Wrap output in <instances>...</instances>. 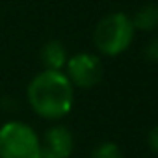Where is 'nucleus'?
Instances as JSON below:
<instances>
[{
  "mask_svg": "<svg viewBox=\"0 0 158 158\" xmlns=\"http://www.w3.org/2000/svg\"><path fill=\"white\" fill-rule=\"evenodd\" d=\"M28 104L43 119H61L74 104V88L63 71H41L37 73L26 89Z\"/></svg>",
  "mask_w": 158,
  "mask_h": 158,
  "instance_id": "obj_1",
  "label": "nucleus"
},
{
  "mask_svg": "<svg viewBox=\"0 0 158 158\" xmlns=\"http://www.w3.org/2000/svg\"><path fill=\"white\" fill-rule=\"evenodd\" d=\"M134 32L130 17L123 11H115L97 23L93 30V45L102 56L115 58L132 45Z\"/></svg>",
  "mask_w": 158,
  "mask_h": 158,
  "instance_id": "obj_2",
  "label": "nucleus"
},
{
  "mask_svg": "<svg viewBox=\"0 0 158 158\" xmlns=\"http://www.w3.org/2000/svg\"><path fill=\"white\" fill-rule=\"evenodd\" d=\"M0 158H39V138L23 121H8L0 127Z\"/></svg>",
  "mask_w": 158,
  "mask_h": 158,
  "instance_id": "obj_3",
  "label": "nucleus"
},
{
  "mask_svg": "<svg viewBox=\"0 0 158 158\" xmlns=\"http://www.w3.org/2000/svg\"><path fill=\"white\" fill-rule=\"evenodd\" d=\"M65 76L69 78L73 88L91 89L101 84L104 76V67L99 56L89 52H78L67 60Z\"/></svg>",
  "mask_w": 158,
  "mask_h": 158,
  "instance_id": "obj_4",
  "label": "nucleus"
},
{
  "mask_svg": "<svg viewBox=\"0 0 158 158\" xmlns=\"http://www.w3.org/2000/svg\"><path fill=\"white\" fill-rule=\"evenodd\" d=\"M73 149V132L63 125L50 127L39 139V158H69Z\"/></svg>",
  "mask_w": 158,
  "mask_h": 158,
  "instance_id": "obj_5",
  "label": "nucleus"
},
{
  "mask_svg": "<svg viewBox=\"0 0 158 158\" xmlns=\"http://www.w3.org/2000/svg\"><path fill=\"white\" fill-rule=\"evenodd\" d=\"M67 48L61 41L50 39L47 41L39 50V61L45 67V71H63L67 65Z\"/></svg>",
  "mask_w": 158,
  "mask_h": 158,
  "instance_id": "obj_6",
  "label": "nucleus"
},
{
  "mask_svg": "<svg viewBox=\"0 0 158 158\" xmlns=\"http://www.w3.org/2000/svg\"><path fill=\"white\" fill-rule=\"evenodd\" d=\"M134 30L139 32H154L158 30V4H143L134 17H130Z\"/></svg>",
  "mask_w": 158,
  "mask_h": 158,
  "instance_id": "obj_7",
  "label": "nucleus"
},
{
  "mask_svg": "<svg viewBox=\"0 0 158 158\" xmlns=\"http://www.w3.org/2000/svg\"><path fill=\"white\" fill-rule=\"evenodd\" d=\"M89 158H123V151L114 141H102L93 149Z\"/></svg>",
  "mask_w": 158,
  "mask_h": 158,
  "instance_id": "obj_8",
  "label": "nucleus"
},
{
  "mask_svg": "<svg viewBox=\"0 0 158 158\" xmlns=\"http://www.w3.org/2000/svg\"><path fill=\"white\" fill-rule=\"evenodd\" d=\"M143 56H145L147 61L158 63V35H154L152 39H149V43L143 48Z\"/></svg>",
  "mask_w": 158,
  "mask_h": 158,
  "instance_id": "obj_9",
  "label": "nucleus"
},
{
  "mask_svg": "<svg viewBox=\"0 0 158 158\" xmlns=\"http://www.w3.org/2000/svg\"><path fill=\"white\" fill-rule=\"evenodd\" d=\"M147 143H149V147L152 149V152H156V154H158V125H156V127H152V128L149 130Z\"/></svg>",
  "mask_w": 158,
  "mask_h": 158,
  "instance_id": "obj_10",
  "label": "nucleus"
}]
</instances>
